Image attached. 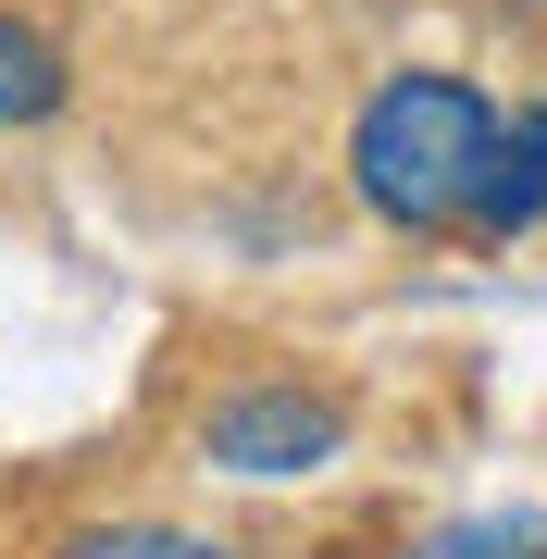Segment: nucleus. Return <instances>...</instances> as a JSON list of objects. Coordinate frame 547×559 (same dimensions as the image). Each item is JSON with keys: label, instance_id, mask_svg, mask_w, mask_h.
<instances>
[{"label": "nucleus", "instance_id": "2", "mask_svg": "<svg viewBox=\"0 0 547 559\" xmlns=\"http://www.w3.org/2000/svg\"><path fill=\"white\" fill-rule=\"evenodd\" d=\"M336 448H348V411L324 399V385H299V373L224 385V399L200 411V460L237 473V485H299V473H324Z\"/></svg>", "mask_w": 547, "mask_h": 559}, {"label": "nucleus", "instance_id": "3", "mask_svg": "<svg viewBox=\"0 0 547 559\" xmlns=\"http://www.w3.org/2000/svg\"><path fill=\"white\" fill-rule=\"evenodd\" d=\"M535 224H547V100L498 112V162H486V187H473L461 237L473 249H510V237H535Z\"/></svg>", "mask_w": 547, "mask_h": 559}, {"label": "nucleus", "instance_id": "6", "mask_svg": "<svg viewBox=\"0 0 547 559\" xmlns=\"http://www.w3.org/2000/svg\"><path fill=\"white\" fill-rule=\"evenodd\" d=\"M62 559H249V547L200 535V522H75Z\"/></svg>", "mask_w": 547, "mask_h": 559}, {"label": "nucleus", "instance_id": "5", "mask_svg": "<svg viewBox=\"0 0 547 559\" xmlns=\"http://www.w3.org/2000/svg\"><path fill=\"white\" fill-rule=\"evenodd\" d=\"M399 559H547V510H448Z\"/></svg>", "mask_w": 547, "mask_h": 559}, {"label": "nucleus", "instance_id": "1", "mask_svg": "<svg viewBox=\"0 0 547 559\" xmlns=\"http://www.w3.org/2000/svg\"><path fill=\"white\" fill-rule=\"evenodd\" d=\"M486 162H498V100L473 75L411 62V75H373L361 112H348V187L399 237H461Z\"/></svg>", "mask_w": 547, "mask_h": 559}, {"label": "nucleus", "instance_id": "4", "mask_svg": "<svg viewBox=\"0 0 547 559\" xmlns=\"http://www.w3.org/2000/svg\"><path fill=\"white\" fill-rule=\"evenodd\" d=\"M62 38L50 25H25V13H0V124H50L62 112Z\"/></svg>", "mask_w": 547, "mask_h": 559}]
</instances>
